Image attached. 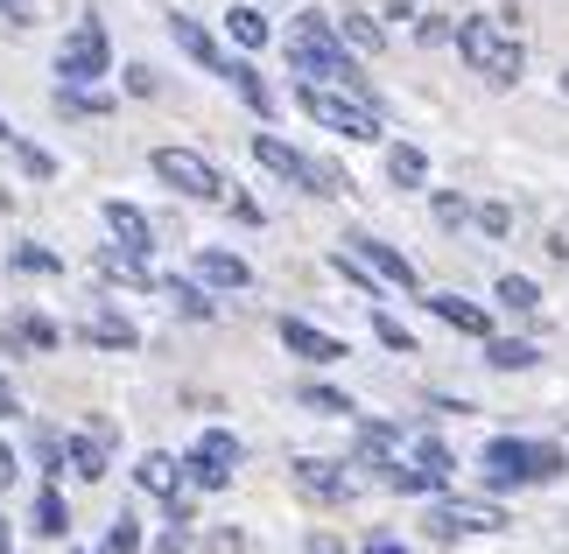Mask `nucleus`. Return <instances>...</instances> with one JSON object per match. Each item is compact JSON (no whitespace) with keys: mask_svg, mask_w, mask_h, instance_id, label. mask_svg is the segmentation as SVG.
<instances>
[{"mask_svg":"<svg viewBox=\"0 0 569 554\" xmlns=\"http://www.w3.org/2000/svg\"><path fill=\"white\" fill-rule=\"evenodd\" d=\"M281 344H289L296 359H310V365H338L345 359V344L331 338V330H317V323H302V316H281Z\"/></svg>","mask_w":569,"mask_h":554,"instance_id":"nucleus-13","label":"nucleus"},{"mask_svg":"<svg viewBox=\"0 0 569 554\" xmlns=\"http://www.w3.org/2000/svg\"><path fill=\"white\" fill-rule=\"evenodd\" d=\"M239 471V435L226 429H204L190 442V456H183V484H197V492H226Z\"/></svg>","mask_w":569,"mask_h":554,"instance_id":"nucleus-7","label":"nucleus"},{"mask_svg":"<svg viewBox=\"0 0 569 554\" xmlns=\"http://www.w3.org/2000/svg\"><path fill=\"white\" fill-rule=\"evenodd\" d=\"M218 78H226V84H232V92H239V99L253 105L260 120L274 113V92H268V84H260V71H253V63H239V57H226V71H218Z\"/></svg>","mask_w":569,"mask_h":554,"instance_id":"nucleus-20","label":"nucleus"},{"mask_svg":"<svg viewBox=\"0 0 569 554\" xmlns=\"http://www.w3.org/2000/svg\"><path fill=\"white\" fill-rule=\"evenodd\" d=\"M36 534L42 541H63V534H71V513H63V492H57V484H42V492H36Z\"/></svg>","mask_w":569,"mask_h":554,"instance_id":"nucleus-25","label":"nucleus"},{"mask_svg":"<svg viewBox=\"0 0 569 554\" xmlns=\"http://www.w3.org/2000/svg\"><path fill=\"white\" fill-rule=\"evenodd\" d=\"M148 169H156V183L177 190V197H197V204H226V175H218L197 148H156V154H148Z\"/></svg>","mask_w":569,"mask_h":554,"instance_id":"nucleus-5","label":"nucleus"},{"mask_svg":"<svg viewBox=\"0 0 569 554\" xmlns=\"http://www.w3.org/2000/svg\"><path fill=\"white\" fill-rule=\"evenodd\" d=\"M134 484H141L148 498H162V505H169V498L183 492V463H177V456H162V450H148V456L134 463Z\"/></svg>","mask_w":569,"mask_h":554,"instance_id":"nucleus-16","label":"nucleus"},{"mask_svg":"<svg viewBox=\"0 0 569 554\" xmlns=\"http://www.w3.org/2000/svg\"><path fill=\"white\" fill-rule=\"evenodd\" d=\"M190 274L204 281V288H226V295H239V288H253V268H247L239 253H226V246H197Z\"/></svg>","mask_w":569,"mask_h":554,"instance_id":"nucleus-11","label":"nucleus"},{"mask_svg":"<svg viewBox=\"0 0 569 554\" xmlns=\"http://www.w3.org/2000/svg\"><path fill=\"white\" fill-rule=\"evenodd\" d=\"M415 463H422V471H429L436 484H450V471H457V463H450V450H443L436 435H422V442H415Z\"/></svg>","mask_w":569,"mask_h":554,"instance_id":"nucleus-34","label":"nucleus"},{"mask_svg":"<svg viewBox=\"0 0 569 554\" xmlns=\"http://www.w3.org/2000/svg\"><path fill=\"white\" fill-rule=\"evenodd\" d=\"M457 57H465L486 84H499V92L520 84V71H528V50H520V36L499 14H465L457 21Z\"/></svg>","mask_w":569,"mask_h":554,"instance_id":"nucleus-2","label":"nucleus"},{"mask_svg":"<svg viewBox=\"0 0 569 554\" xmlns=\"http://www.w3.org/2000/svg\"><path fill=\"white\" fill-rule=\"evenodd\" d=\"M296 401H302V407H310V414H338V421H345V414H352V401H345V393H338V386H302V393H296Z\"/></svg>","mask_w":569,"mask_h":554,"instance_id":"nucleus-35","label":"nucleus"},{"mask_svg":"<svg viewBox=\"0 0 569 554\" xmlns=\"http://www.w3.org/2000/svg\"><path fill=\"white\" fill-rule=\"evenodd\" d=\"M296 492H310V498H323V505H338V498H352V477L338 471V463H323V456H296Z\"/></svg>","mask_w":569,"mask_h":554,"instance_id":"nucleus-14","label":"nucleus"},{"mask_svg":"<svg viewBox=\"0 0 569 554\" xmlns=\"http://www.w3.org/2000/svg\"><path fill=\"white\" fill-rule=\"evenodd\" d=\"M338 36L352 42L359 57H380V50H387V29H380L373 14H338Z\"/></svg>","mask_w":569,"mask_h":554,"instance_id":"nucleus-26","label":"nucleus"},{"mask_svg":"<svg viewBox=\"0 0 569 554\" xmlns=\"http://www.w3.org/2000/svg\"><path fill=\"white\" fill-rule=\"evenodd\" d=\"M156 554H183V526H169V534L156 541Z\"/></svg>","mask_w":569,"mask_h":554,"instance_id":"nucleus-45","label":"nucleus"},{"mask_svg":"<svg viewBox=\"0 0 569 554\" xmlns=\"http://www.w3.org/2000/svg\"><path fill=\"white\" fill-rule=\"evenodd\" d=\"M162 295L177 302V316H190V323H211V295H204V281H162Z\"/></svg>","mask_w":569,"mask_h":554,"instance_id":"nucleus-27","label":"nucleus"},{"mask_svg":"<svg viewBox=\"0 0 569 554\" xmlns=\"http://www.w3.org/2000/svg\"><path fill=\"white\" fill-rule=\"evenodd\" d=\"M310 554H345V547H338L331 534H310Z\"/></svg>","mask_w":569,"mask_h":554,"instance_id":"nucleus-48","label":"nucleus"},{"mask_svg":"<svg viewBox=\"0 0 569 554\" xmlns=\"http://www.w3.org/2000/svg\"><path fill=\"white\" fill-rule=\"evenodd\" d=\"M113 71V42H106L99 21H78L71 36H63V50H57V84H92Z\"/></svg>","mask_w":569,"mask_h":554,"instance_id":"nucleus-6","label":"nucleus"},{"mask_svg":"<svg viewBox=\"0 0 569 554\" xmlns=\"http://www.w3.org/2000/svg\"><path fill=\"white\" fill-rule=\"evenodd\" d=\"M492 295L507 302L513 316H535V309H541V288H535L528 274H499V288H492Z\"/></svg>","mask_w":569,"mask_h":554,"instance_id":"nucleus-30","label":"nucleus"},{"mask_svg":"<svg viewBox=\"0 0 569 554\" xmlns=\"http://www.w3.org/2000/svg\"><path fill=\"white\" fill-rule=\"evenodd\" d=\"M99 274H106V281H120V288H156L148 260H141V253H127L120 239H113V246H99Z\"/></svg>","mask_w":569,"mask_h":554,"instance_id":"nucleus-18","label":"nucleus"},{"mask_svg":"<svg viewBox=\"0 0 569 554\" xmlns=\"http://www.w3.org/2000/svg\"><path fill=\"white\" fill-rule=\"evenodd\" d=\"M562 477V450H549V442H513L499 435L486 442V484L499 492V484H549Z\"/></svg>","mask_w":569,"mask_h":554,"instance_id":"nucleus-4","label":"nucleus"},{"mask_svg":"<svg viewBox=\"0 0 569 554\" xmlns=\"http://www.w3.org/2000/svg\"><path fill=\"white\" fill-rule=\"evenodd\" d=\"M0 8H8V21H21V0H0Z\"/></svg>","mask_w":569,"mask_h":554,"instance_id":"nucleus-50","label":"nucleus"},{"mask_svg":"<svg viewBox=\"0 0 569 554\" xmlns=\"http://www.w3.org/2000/svg\"><path fill=\"white\" fill-rule=\"evenodd\" d=\"M562 526H569V520H562Z\"/></svg>","mask_w":569,"mask_h":554,"instance_id":"nucleus-54","label":"nucleus"},{"mask_svg":"<svg viewBox=\"0 0 569 554\" xmlns=\"http://www.w3.org/2000/svg\"><path fill=\"white\" fill-rule=\"evenodd\" d=\"M549 253H556V260H569V218H562V225H556V239H549Z\"/></svg>","mask_w":569,"mask_h":554,"instance_id":"nucleus-46","label":"nucleus"},{"mask_svg":"<svg viewBox=\"0 0 569 554\" xmlns=\"http://www.w3.org/2000/svg\"><path fill=\"white\" fill-rule=\"evenodd\" d=\"M471 225L486 232V239H507V232H513V211H507V204H478V211H471Z\"/></svg>","mask_w":569,"mask_h":554,"instance_id":"nucleus-39","label":"nucleus"},{"mask_svg":"<svg viewBox=\"0 0 569 554\" xmlns=\"http://www.w3.org/2000/svg\"><path fill=\"white\" fill-rule=\"evenodd\" d=\"M71 554H84V547H71Z\"/></svg>","mask_w":569,"mask_h":554,"instance_id":"nucleus-53","label":"nucleus"},{"mask_svg":"<svg viewBox=\"0 0 569 554\" xmlns=\"http://www.w3.org/2000/svg\"><path fill=\"white\" fill-rule=\"evenodd\" d=\"M0 554H14V526L8 520H0Z\"/></svg>","mask_w":569,"mask_h":554,"instance_id":"nucleus-49","label":"nucleus"},{"mask_svg":"<svg viewBox=\"0 0 569 554\" xmlns=\"http://www.w3.org/2000/svg\"><path fill=\"white\" fill-rule=\"evenodd\" d=\"M345 253H359L387 288H415V260L401 246H387V239H373V232H352V239H345Z\"/></svg>","mask_w":569,"mask_h":554,"instance_id":"nucleus-9","label":"nucleus"},{"mask_svg":"<svg viewBox=\"0 0 569 554\" xmlns=\"http://www.w3.org/2000/svg\"><path fill=\"white\" fill-rule=\"evenodd\" d=\"M415 42L436 50V42H457V21L450 14H415Z\"/></svg>","mask_w":569,"mask_h":554,"instance_id":"nucleus-38","label":"nucleus"},{"mask_svg":"<svg viewBox=\"0 0 569 554\" xmlns=\"http://www.w3.org/2000/svg\"><path fill=\"white\" fill-rule=\"evenodd\" d=\"M507 513H499L492 498H436L429 505V534L436 541H457V534H499Z\"/></svg>","mask_w":569,"mask_h":554,"instance_id":"nucleus-8","label":"nucleus"},{"mask_svg":"<svg viewBox=\"0 0 569 554\" xmlns=\"http://www.w3.org/2000/svg\"><path fill=\"white\" fill-rule=\"evenodd\" d=\"M253 162L268 169V175H281V183H296V190H310V154H296L281 134H253Z\"/></svg>","mask_w":569,"mask_h":554,"instance_id":"nucleus-12","label":"nucleus"},{"mask_svg":"<svg viewBox=\"0 0 569 554\" xmlns=\"http://www.w3.org/2000/svg\"><path fill=\"white\" fill-rule=\"evenodd\" d=\"M429 309H436L450 330H465V338H492V316H486L478 302H465V295H429Z\"/></svg>","mask_w":569,"mask_h":554,"instance_id":"nucleus-19","label":"nucleus"},{"mask_svg":"<svg viewBox=\"0 0 569 554\" xmlns=\"http://www.w3.org/2000/svg\"><path fill=\"white\" fill-rule=\"evenodd\" d=\"M226 36L239 42V50H260L274 29H268V14H260V8H232V14H226Z\"/></svg>","mask_w":569,"mask_h":554,"instance_id":"nucleus-28","label":"nucleus"},{"mask_svg":"<svg viewBox=\"0 0 569 554\" xmlns=\"http://www.w3.org/2000/svg\"><path fill=\"white\" fill-rule=\"evenodd\" d=\"M0 414H8V421L21 414V401H14V386H8V380H0Z\"/></svg>","mask_w":569,"mask_h":554,"instance_id":"nucleus-47","label":"nucleus"},{"mask_svg":"<svg viewBox=\"0 0 569 554\" xmlns=\"http://www.w3.org/2000/svg\"><path fill=\"white\" fill-rule=\"evenodd\" d=\"M310 197H352V175L338 162H310Z\"/></svg>","mask_w":569,"mask_h":554,"instance_id":"nucleus-33","label":"nucleus"},{"mask_svg":"<svg viewBox=\"0 0 569 554\" xmlns=\"http://www.w3.org/2000/svg\"><path fill=\"white\" fill-rule=\"evenodd\" d=\"M14 268H21V274H57L63 260H57L50 246H36V239H21V246H14Z\"/></svg>","mask_w":569,"mask_h":554,"instance_id":"nucleus-36","label":"nucleus"},{"mask_svg":"<svg viewBox=\"0 0 569 554\" xmlns=\"http://www.w3.org/2000/svg\"><path fill=\"white\" fill-rule=\"evenodd\" d=\"M106 435H113L106 421H99L92 435H63V463H71L78 484H99V477H106Z\"/></svg>","mask_w":569,"mask_h":554,"instance_id":"nucleus-15","label":"nucleus"},{"mask_svg":"<svg viewBox=\"0 0 569 554\" xmlns=\"http://www.w3.org/2000/svg\"><path fill=\"white\" fill-rule=\"evenodd\" d=\"M14 477H21V463H14V450H8V442H0V492H8Z\"/></svg>","mask_w":569,"mask_h":554,"instance_id":"nucleus-44","label":"nucleus"},{"mask_svg":"<svg viewBox=\"0 0 569 554\" xmlns=\"http://www.w3.org/2000/svg\"><path fill=\"white\" fill-rule=\"evenodd\" d=\"M169 36H177V50L190 63H204V71H226V50L204 36V21H190V14H169Z\"/></svg>","mask_w":569,"mask_h":554,"instance_id":"nucleus-17","label":"nucleus"},{"mask_svg":"<svg viewBox=\"0 0 569 554\" xmlns=\"http://www.w3.org/2000/svg\"><path fill=\"white\" fill-rule=\"evenodd\" d=\"M84 338H92V344H106V351H134V344H141V338H134V323H127V316H113V309H92Z\"/></svg>","mask_w":569,"mask_h":554,"instance_id":"nucleus-24","label":"nucleus"},{"mask_svg":"<svg viewBox=\"0 0 569 554\" xmlns=\"http://www.w3.org/2000/svg\"><path fill=\"white\" fill-rule=\"evenodd\" d=\"M366 554H415L408 541H393V534H373V541H366Z\"/></svg>","mask_w":569,"mask_h":554,"instance_id":"nucleus-43","label":"nucleus"},{"mask_svg":"<svg viewBox=\"0 0 569 554\" xmlns=\"http://www.w3.org/2000/svg\"><path fill=\"white\" fill-rule=\"evenodd\" d=\"M8 141H14V127H8V120H0V148H8Z\"/></svg>","mask_w":569,"mask_h":554,"instance_id":"nucleus-51","label":"nucleus"},{"mask_svg":"<svg viewBox=\"0 0 569 554\" xmlns=\"http://www.w3.org/2000/svg\"><path fill=\"white\" fill-rule=\"evenodd\" d=\"M289 63H296V78L345 84V92L373 99V92H366V78H359L352 42H345V36H338V21H331V14H317V8H302V14L289 21Z\"/></svg>","mask_w":569,"mask_h":554,"instance_id":"nucleus-1","label":"nucleus"},{"mask_svg":"<svg viewBox=\"0 0 569 554\" xmlns=\"http://www.w3.org/2000/svg\"><path fill=\"white\" fill-rule=\"evenodd\" d=\"M387 175H393L401 190H422V183H429V154L415 148V141H393V148H387Z\"/></svg>","mask_w":569,"mask_h":554,"instance_id":"nucleus-21","label":"nucleus"},{"mask_svg":"<svg viewBox=\"0 0 569 554\" xmlns=\"http://www.w3.org/2000/svg\"><path fill=\"white\" fill-rule=\"evenodd\" d=\"M36 471H50V477L71 471V463H63V435L57 429H36Z\"/></svg>","mask_w":569,"mask_h":554,"instance_id":"nucleus-37","label":"nucleus"},{"mask_svg":"<svg viewBox=\"0 0 569 554\" xmlns=\"http://www.w3.org/2000/svg\"><path fill=\"white\" fill-rule=\"evenodd\" d=\"M373 330H380V344H387V351H415V338H408V330L393 323V316H373Z\"/></svg>","mask_w":569,"mask_h":554,"instance_id":"nucleus-42","label":"nucleus"},{"mask_svg":"<svg viewBox=\"0 0 569 554\" xmlns=\"http://www.w3.org/2000/svg\"><path fill=\"white\" fill-rule=\"evenodd\" d=\"M436 225H471V204H465V197H457V190H436Z\"/></svg>","mask_w":569,"mask_h":554,"instance_id":"nucleus-40","label":"nucleus"},{"mask_svg":"<svg viewBox=\"0 0 569 554\" xmlns=\"http://www.w3.org/2000/svg\"><path fill=\"white\" fill-rule=\"evenodd\" d=\"M486 365L492 372H528V365H541V351L528 338H486Z\"/></svg>","mask_w":569,"mask_h":554,"instance_id":"nucleus-23","label":"nucleus"},{"mask_svg":"<svg viewBox=\"0 0 569 554\" xmlns=\"http://www.w3.org/2000/svg\"><path fill=\"white\" fill-rule=\"evenodd\" d=\"M562 99H569V71H562Z\"/></svg>","mask_w":569,"mask_h":554,"instance_id":"nucleus-52","label":"nucleus"},{"mask_svg":"<svg viewBox=\"0 0 569 554\" xmlns=\"http://www.w3.org/2000/svg\"><path fill=\"white\" fill-rule=\"evenodd\" d=\"M8 344H14V351H57L63 330H57L50 316H14V323H8Z\"/></svg>","mask_w":569,"mask_h":554,"instance_id":"nucleus-22","label":"nucleus"},{"mask_svg":"<svg viewBox=\"0 0 569 554\" xmlns=\"http://www.w3.org/2000/svg\"><path fill=\"white\" fill-rule=\"evenodd\" d=\"M99 554H141V520H134V513H120L113 526H106V541H99Z\"/></svg>","mask_w":569,"mask_h":554,"instance_id":"nucleus-32","label":"nucleus"},{"mask_svg":"<svg viewBox=\"0 0 569 554\" xmlns=\"http://www.w3.org/2000/svg\"><path fill=\"white\" fill-rule=\"evenodd\" d=\"M127 99H156V71H148V63H127Z\"/></svg>","mask_w":569,"mask_h":554,"instance_id":"nucleus-41","label":"nucleus"},{"mask_svg":"<svg viewBox=\"0 0 569 554\" xmlns=\"http://www.w3.org/2000/svg\"><path fill=\"white\" fill-rule=\"evenodd\" d=\"M296 105L323 127V134H338V141H380V105H373V99H359V92H345V84H317V78H302Z\"/></svg>","mask_w":569,"mask_h":554,"instance_id":"nucleus-3","label":"nucleus"},{"mask_svg":"<svg viewBox=\"0 0 569 554\" xmlns=\"http://www.w3.org/2000/svg\"><path fill=\"white\" fill-rule=\"evenodd\" d=\"M57 105L63 113H113V92H99V84H57Z\"/></svg>","mask_w":569,"mask_h":554,"instance_id":"nucleus-29","label":"nucleus"},{"mask_svg":"<svg viewBox=\"0 0 569 554\" xmlns=\"http://www.w3.org/2000/svg\"><path fill=\"white\" fill-rule=\"evenodd\" d=\"M8 154H14V162H21V175H36V183H50V175H57V154L50 148H36V141H8Z\"/></svg>","mask_w":569,"mask_h":554,"instance_id":"nucleus-31","label":"nucleus"},{"mask_svg":"<svg viewBox=\"0 0 569 554\" xmlns=\"http://www.w3.org/2000/svg\"><path fill=\"white\" fill-rule=\"evenodd\" d=\"M99 218H106V232H113L127 253H141V260L156 253V225H148V211H134L127 197H106V204H99Z\"/></svg>","mask_w":569,"mask_h":554,"instance_id":"nucleus-10","label":"nucleus"}]
</instances>
